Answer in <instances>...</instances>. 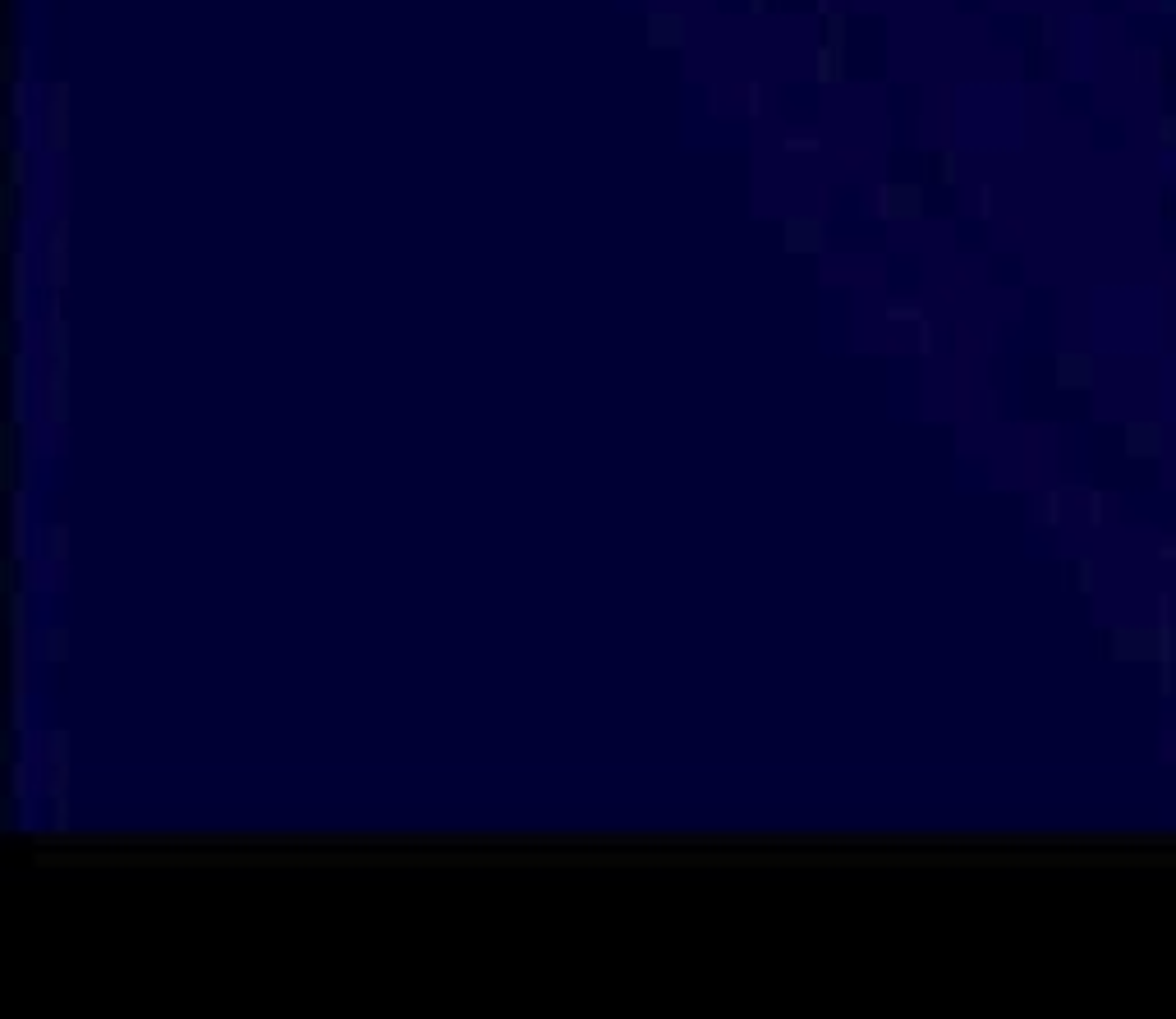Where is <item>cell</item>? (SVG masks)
Instances as JSON below:
<instances>
[{
	"mask_svg": "<svg viewBox=\"0 0 1176 1019\" xmlns=\"http://www.w3.org/2000/svg\"><path fill=\"white\" fill-rule=\"evenodd\" d=\"M28 561H46V565H70V524H33V547Z\"/></svg>",
	"mask_w": 1176,
	"mask_h": 1019,
	"instance_id": "1",
	"label": "cell"
},
{
	"mask_svg": "<svg viewBox=\"0 0 1176 1019\" xmlns=\"http://www.w3.org/2000/svg\"><path fill=\"white\" fill-rule=\"evenodd\" d=\"M782 248L786 253H822L827 248L822 216H790L782 225Z\"/></svg>",
	"mask_w": 1176,
	"mask_h": 1019,
	"instance_id": "2",
	"label": "cell"
},
{
	"mask_svg": "<svg viewBox=\"0 0 1176 1019\" xmlns=\"http://www.w3.org/2000/svg\"><path fill=\"white\" fill-rule=\"evenodd\" d=\"M33 662H51V666L70 662V630H60V625L33 630Z\"/></svg>",
	"mask_w": 1176,
	"mask_h": 1019,
	"instance_id": "3",
	"label": "cell"
},
{
	"mask_svg": "<svg viewBox=\"0 0 1176 1019\" xmlns=\"http://www.w3.org/2000/svg\"><path fill=\"white\" fill-rule=\"evenodd\" d=\"M869 211H883V216H915L919 211V193L915 189H901V184H883L873 193Z\"/></svg>",
	"mask_w": 1176,
	"mask_h": 1019,
	"instance_id": "4",
	"label": "cell"
},
{
	"mask_svg": "<svg viewBox=\"0 0 1176 1019\" xmlns=\"http://www.w3.org/2000/svg\"><path fill=\"white\" fill-rule=\"evenodd\" d=\"M70 767V731H41V772Z\"/></svg>",
	"mask_w": 1176,
	"mask_h": 1019,
	"instance_id": "5",
	"label": "cell"
},
{
	"mask_svg": "<svg viewBox=\"0 0 1176 1019\" xmlns=\"http://www.w3.org/2000/svg\"><path fill=\"white\" fill-rule=\"evenodd\" d=\"M648 41L653 46H680L685 41V24H680V14H648Z\"/></svg>",
	"mask_w": 1176,
	"mask_h": 1019,
	"instance_id": "6",
	"label": "cell"
},
{
	"mask_svg": "<svg viewBox=\"0 0 1176 1019\" xmlns=\"http://www.w3.org/2000/svg\"><path fill=\"white\" fill-rule=\"evenodd\" d=\"M5 601H9V606H5V611H9V633H33L28 630V588H24V593H19V588L5 593Z\"/></svg>",
	"mask_w": 1176,
	"mask_h": 1019,
	"instance_id": "7",
	"label": "cell"
},
{
	"mask_svg": "<svg viewBox=\"0 0 1176 1019\" xmlns=\"http://www.w3.org/2000/svg\"><path fill=\"white\" fill-rule=\"evenodd\" d=\"M814 74H819V83H836V78L846 74V70H841V46H832V41L819 46V70H814Z\"/></svg>",
	"mask_w": 1176,
	"mask_h": 1019,
	"instance_id": "8",
	"label": "cell"
},
{
	"mask_svg": "<svg viewBox=\"0 0 1176 1019\" xmlns=\"http://www.w3.org/2000/svg\"><path fill=\"white\" fill-rule=\"evenodd\" d=\"M9 184H14V189H24V184H28V152H24V147H14V152H9Z\"/></svg>",
	"mask_w": 1176,
	"mask_h": 1019,
	"instance_id": "9",
	"label": "cell"
},
{
	"mask_svg": "<svg viewBox=\"0 0 1176 1019\" xmlns=\"http://www.w3.org/2000/svg\"><path fill=\"white\" fill-rule=\"evenodd\" d=\"M883 317H887V321H919V317H924V308H919V304H905V299H901V304H887V308H883Z\"/></svg>",
	"mask_w": 1176,
	"mask_h": 1019,
	"instance_id": "10",
	"label": "cell"
},
{
	"mask_svg": "<svg viewBox=\"0 0 1176 1019\" xmlns=\"http://www.w3.org/2000/svg\"><path fill=\"white\" fill-rule=\"evenodd\" d=\"M51 831H56V836H65V831H70V799H60V804H56V813H51Z\"/></svg>",
	"mask_w": 1176,
	"mask_h": 1019,
	"instance_id": "11",
	"label": "cell"
},
{
	"mask_svg": "<svg viewBox=\"0 0 1176 1019\" xmlns=\"http://www.w3.org/2000/svg\"><path fill=\"white\" fill-rule=\"evenodd\" d=\"M14 804H19L14 795H9V799L0 804V831H14V827H19V817H14Z\"/></svg>",
	"mask_w": 1176,
	"mask_h": 1019,
	"instance_id": "12",
	"label": "cell"
},
{
	"mask_svg": "<svg viewBox=\"0 0 1176 1019\" xmlns=\"http://www.w3.org/2000/svg\"><path fill=\"white\" fill-rule=\"evenodd\" d=\"M827 41H832V46H841V41H846V19H841V14H832V19H827Z\"/></svg>",
	"mask_w": 1176,
	"mask_h": 1019,
	"instance_id": "13",
	"label": "cell"
},
{
	"mask_svg": "<svg viewBox=\"0 0 1176 1019\" xmlns=\"http://www.w3.org/2000/svg\"><path fill=\"white\" fill-rule=\"evenodd\" d=\"M790 152H819V139H804V134H795V139H786Z\"/></svg>",
	"mask_w": 1176,
	"mask_h": 1019,
	"instance_id": "14",
	"label": "cell"
}]
</instances>
